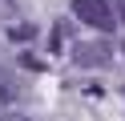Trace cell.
<instances>
[{"instance_id":"3957f363","label":"cell","mask_w":125,"mask_h":121,"mask_svg":"<svg viewBox=\"0 0 125 121\" xmlns=\"http://www.w3.org/2000/svg\"><path fill=\"white\" fill-rule=\"evenodd\" d=\"M32 36H36L32 24H16V28H8V40H32Z\"/></svg>"},{"instance_id":"7a4b0ae2","label":"cell","mask_w":125,"mask_h":121,"mask_svg":"<svg viewBox=\"0 0 125 121\" xmlns=\"http://www.w3.org/2000/svg\"><path fill=\"white\" fill-rule=\"evenodd\" d=\"M73 61L81 69H101V65L113 61V48L101 44V40H85V44H73Z\"/></svg>"},{"instance_id":"8992f818","label":"cell","mask_w":125,"mask_h":121,"mask_svg":"<svg viewBox=\"0 0 125 121\" xmlns=\"http://www.w3.org/2000/svg\"><path fill=\"white\" fill-rule=\"evenodd\" d=\"M8 97H12V89H8V85H0V101H8Z\"/></svg>"},{"instance_id":"277c9868","label":"cell","mask_w":125,"mask_h":121,"mask_svg":"<svg viewBox=\"0 0 125 121\" xmlns=\"http://www.w3.org/2000/svg\"><path fill=\"white\" fill-rule=\"evenodd\" d=\"M109 8H113V16H117V20L125 24V0H113V4H109Z\"/></svg>"},{"instance_id":"5b68a950","label":"cell","mask_w":125,"mask_h":121,"mask_svg":"<svg viewBox=\"0 0 125 121\" xmlns=\"http://www.w3.org/2000/svg\"><path fill=\"white\" fill-rule=\"evenodd\" d=\"M0 121H28V117H24V113H4Z\"/></svg>"},{"instance_id":"6da1fadb","label":"cell","mask_w":125,"mask_h":121,"mask_svg":"<svg viewBox=\"0 0 125 121\" xmlns=\"http://www.w3.org/2000/svg\"><path fill=\"white\" fill-rule=\"evenodd\" d=\"M73 16L85 20L89 28H97V32H113L117 28V16L109 8V0H73Z\"/></svg>"}]
</instances>
